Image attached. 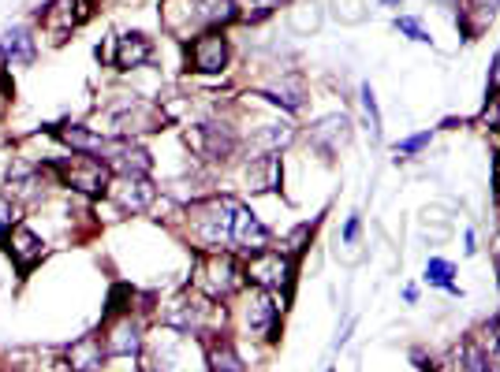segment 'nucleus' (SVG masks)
<instances>
[{
	"mask_svg": "<svg viewBox=\"0 0 500 372\" xmlns=\"http://www.w3.org/2000/svg\"><path fill=\"white\" fill-rule=\"evenodd\" d=\"M53 172L75 186V190H83V194H105L108 190V164L101 156H87V153H71L67 160L53 164Z\"/></svg>",
	"mask_w": 500,
	"mask_h": 372,
	"instance_id": "nucleus-1",
	"label": "nucleus"
},
{
	"mask_svg": "<svg viewBox=\"0 0 500 372\" xmlns=\"http://www.w3.org/2000/svg\"><path fill=\"white\" fill-rule=\"evenodd\" d=\"M232 220H236V205L224 197H209V201L195 205V235L209 250H217V246L232 238Z\"/></svg>",
	"mask_w": 500,
	"mask_h": 372,
	"instance_id": "nucleus-2",
	"label": "nucleus"
},
{
	"mask_svg": "<svg viewBox=\"0 0 500 372\" xmlns=\"http://www.w3.org/2000/svg\"><path fill=\"white\" fill-rule=\"evenodd\" d=\"M295 276V265H291V254L284 250H261V254H250L247 261V279L261 291H281L288 287Z\"/></svg>",
	"mask_w": 500,
	"mask_h": 372,
	"instance_id": "nucleus-3",
	"label": "nucleus"
},
{
	"mask_svg": "<svg viewBox=\"0 0 500 372\" xmlns=\"http://www.w3.org/2000/svg\"><path fill=\"white\" fill-rule=\"evenodd\" d=\"M213 317H217L213 298H199V295H183L165 309V324L176 327V332H187V336H199Z\"/></svg>",
	"mask_w": 500,
	"mask_h": 372,
	"instance_id": "nucleus-4",
	"label": "nucleus"
},
{
	"mask_svg": "<svg viewBox=\"0 0 500 372\" xmlns=\"http://www.w3.org/2000/svg\"><path fill=\"white\" fill-rule=\"evenodd\" d=\"M199 287L206 291V298H228L240 287V268L232 257H224V254H209L202 257L199 265Z\"/></svg>",
	"mask_w": 500,
	"mask_h": 372,
	"instance_id": "nucleus-5",
	"label": "nucleus"
},
{
	"mask_svg": "<svg viewBox=\"0 0 500 372\" xmlns=\"http://www.w3.org/2000/svg\"><path fill=\"white\" fill-rule=\"evenodd\" d=\"M105 194L112 197V205H117L120 213H146L153 197H158V190H153V183L146 176H117Z\"/></svg>",
	"mask_w": 500,
	"mask_h": 372,
	"instance_id": "nucleus-6",
	"label": "nucleus"
},
{
	"mask_svg": "<svg viewBox=\"0 0 500 372\" xmlns=\"http://www.w3.org/2000/svg\"><path fill=\"white\" fill-rule=\"evenodd\" d=\"M187 142L195 146L202 156H209V160H228L240 149L236 131L224 127V123H202V127H195V131L187 135Z\"/></svg>",
	"mask_w": 500,
	"mask_h": 372,
	"instance_id": "nucleus-7",
	"label": "nucleus"
},
{
	"mask_svg": "<svg viewBox=\"0 0 500 372\" xmlns=\"http://www.w3.org/2000/svg\"><path fill=\"white\" fill-rule=\"evenodd\" d=\"M187 56H190V67H195L199 75H217L228 64V41H224L220 30H206V34H199L195 41H190Z\"/></svg>",
	"mask_w": 500,
	"mask_h": 372,
	"instance_id": "nucleus-8",
	"label": "nucleus"
},
{
	"mask_svg": "<svg viewBox=\"0 0 500 372\" xmlns=\"http://www.w3.org/2000/svg\"><path fill=\"white\" fill-rule=\"evenodd\" d=\"M195 354H199V343L190 339L187 332H176V327H168L165 339L158 343V368H161V372H190V365H195Z\"/></svg>",
	"mask_w": 500,
	"mask_h": 372,
	"instance_id": "nucleus-9",
	"label": "nucleus"
},
{
	"mask_svg": "<svg viewBox=\"0 0 500 372\" xmlns=\"http://www.w3.org/2000/svg\"><path fill=\"white\" fill-rule=\"evenodd\" d=\"M277 317H281V306L273 302V291H261V287H254L250 298H247V309H243L247 327H250L254 336H273Z\"/></svg>",
	"mask_w": 500,
	"mask_h": 372,
	"instance_id": "nucleus-10",
	"label": "nucleus"
},
{
	"mask_svg": "<svg viewBox=\"0 0 500 372\" xmlns=\"http://www.w3.org/2000/svg\"><path fill=\"white\" fill-rule=\"evenodd\" d=\"M232 242L243 254H261L269 250V227L243 205H236V220H232Z\"/></svg>",
	"mask_w": 500,
	"mask_h": 372,
	"instance_id": "nucleus-11",
	"label": "nucleus"
},
{
	"mask_svg": "<svg viewBox=\"0 0 500 372\" xmlns=\"http://www.w3.org/2000/svg\"><path fill=\"white\" fill-rule=\"evenodd\" d=\"M161 23H165V30H168V34L187 37V34H190V26L206 23L202 0H165V8H161Z\"/></svg>",
	"mask_w": 500,
	"mask_h": 372,
	"instance_id": "nucleus-12",
	"label": "nucleus"
},
{
	"mask_svg": "<svg viewBox=\"0 0 500 372\" xmlns=\"http://www.w3.org/2000/svg\"><path fill=\"white\" fill-rule=\"evenodd\" d=\"M105 350L117 354V357H135L142 350V327H138V320L124 317V320L112 324L108 336H105Z\"/></svg>",
	"mask_w": 500,
	"mask_h": 372,
	"instance_id": "nucleus-13",
	"label": "nucleus"
},
{
	"mask_svg": "<svg viewBox=\"0 0 500 372\" xmlns=\"http://www.w3.org/2000/svg\"><path fill=\"white\" fill-rule=\"evenodd\" d=\"M243 179H247V190H250V194L277 190V186H281V156H277V153H265V156L250 160L247 172H243Z\"/></svg>",
	"mask_w": 500,
	"mask_h": 372,
	"instance_id": "nucleus-14",
	"label": "nucleus"
},
{
	"mask_svg": "<svg viewBox=\"0 0 500 372\" xmlns=\"http://www.w3.org/2000/svg\"><path fill=\"white\" fill-rule=\"evenodd\" d=\"M149 56H153L149 37H142V34H120L117 37V53H112V67H117V71H131V67H142Z\"/></svg>",
	"mask_w": 500,
	"mask_h": 372,
	"instance_id": "nucleus-15",
	"label": "nucleus"
},
{
	"mask_svg": "<svg viewBox=\"0 0 500 372\" xmlns=\"http://www.w3.org/2000/svg\"><path fill=\"white\" fill-rule=\"evenodd\" d=\"M56 138L71 146V153H87V156H108V146H112V138H101L87 127H56Z\"/></svg>",
	"mask_w": 500,
	"mask_h": 372,
	"instance_id": "nucleus-16",
	"label": "nucleus"
},
{
	"mask_svg": "<svg viewBox=\"0 0 500 372\" xmlns=\"http://www.w3.org/2000/svg\"><path fill=\"white\" fill-rule=\"evenodd\" d=\"M8 250H12V257L19 261V268H30L34 261H42V254H46V242L37 238L30 227H12Z\"/></svg>",
	"mask_w": 500,
	"mask_h": 372,
	"instance_id": "nucleus-17",
	"label": "nucleus"
},
{
	"mask_svg": "<svg viewBox=\"0 0 500 372\" xmlns=\"http://www.w3.org/2000/svg\"><path fill=\"white\" fill-rule=\"evenodd\" d=\"M311 138L325 149H336L340 142H348L352 138V119L348 116H325L321 123H314L311 127Z\"/></svg>",
	"mask_w": 500,
	"mask_h": 372,
	"instance_id": "nucleus-18",
	"label": "nucleus"
},
{
	"mask_svg": "<svg viewBox=\"0 0 500 372\" xmlns=\"http://www.w3.org/2000/svg\"><path fill=\"white\" fill-rule=\"evenodd\" d=\"M117 131L128 138L135 131H161V116L153 112L149 105H131L124 116H117Z\"/></svg>",
	"mask_w": 500,
	"mask_h": 372,
	"instance_id": "nucleus-19",
	"label": "nucleus"
},
{
	"mask_svg": "<svg viewBox=\"0 0 500 372\" xmlns=\"http://www.w3.org/2000/svg\"><path fill=\"white\" fill-rule=\"evenodd\" d=\"M101 357H105V347H101V339H94V336L79 339V343L67 350L71 372H97V368H101Z\"/></svg>",
	"mask_w": 500,
	"mask_h": 372,
	"instance_id": "nucleus-20",
	"label": "nucleus"
},
{
	"mask_svg": "<svg viewBox=\"0 0 500 372\" xmlns=\"http://www.w3.org/2000/svg\"><path fill=\"white\" fill-rule=\"evenodd\" d=\"M206 365H209V372H240V368H243L236 347L228 343V339H213V343L206 347Z\"/></svg>",
	"mask_w": 500,
	"mask_h": 372,
	"instance_id": "nucleus-21",
	"label": "nucleus"
},
{
	"mask_svg": "<svg viewBox=\"0 0 500 372\" xmlns=\"http://www.w3.org/2000/svg\"><path fill=\"white\" fill-rule=\"evenodd\" d=\"M0 45H5V56L8 60H19V64H30L34 60V37L26 26H12L5 37H0Z\"/></svg>",
	"mask_w": 500,
	"mask_h": 372,
	"instance_id": "nucleus-22",
	"label": "nucleus"
},
{
	"mask_svg": "<svg viewBox=\"0 0 500 372\" xmlns=\"http://www.w3.org/2000/svg\"><path fill=\"white\" fill-rule=\"evenodd\" d=\"M75 0H53V5L46 8V26L53 34V41H64V34L75 26Z\"/></svg>",
	"mask_w": 500,
	"mask_h": 372,
	"instance_id": "nucleus-23",
	"label": "nucleus"
},
{
	"mask_svg": "<svg viewBox=\"0 0 500 372\" xmlns=\"http://www.w3.org/2000/svg\"><path fill=\"white\" fill-rule=\"evenodd\" d=\"M288 142H291V127H288V123H261V131H254V146L265 149V153H277Z\"/></svg>",
	"mask_w": 500,
	"mask_h": 372,
	"instance_id": "nucleus-24",
	"label": "nucleus"
},
{
	"mask_svg": "<svg viewBox=\"0 0 500 372\" xmlns=\"http://www.w3.org/2000/svg\"><path fill=\"white\" fill-rule=\"evenodd\" d=\"M452 272H455V268H452L448 261H441V257H434V261L426 265V279H430V283H437V287H444V291L459 295V287L452 283Z\"/></svg>",
	"mask_w": 500,
	"mask_h": 372,
	"instance_id": "nucleus-25",
	"label": "nucleus"
},
{
	"mask_svg": "<svg viewBox=\"0 0 500 372\" xmlns=\"http://www.w3.org/2000/svg\"><path fill=\"white\" fill-rule=\"evenodd\" d=\"M273 8H281V0H243V8H240V19L261 23L265 15H273Z\"/></svg>",
	"mask_w": 500,
	"mask_h": 372,
	"instance_id": "nucleus-26",
	"label": "nucleus"
},
{
	"mask_svg": "<svg viewBox=\"0 0 500 372\" xmlns=\"http://www.w3.org/2000/svg\"><path fill=\"white\" fill-rule=\"evenodd\" d=\"M321 23V15L314 12V5H295L291 8V26L299 30V34H306V30H314Z\"/></svg>",
	"mask_w": 500,
	"mask_h": 372,
	"instance_id": "nucleus-27",
	"label": "nucleus"
},
{
	"mask_svg": "<svg viewBox=\"0 0 500 372\" xmlns=\"http://www.w3.org/2000/svg\"><path fill=\"white\" fill-rule=\"evenodd\" d=\"M332 5H336V15H340L343 23H362V19H366L362 0H332Z\"/></svg>",
	"mask_w": 500,
	"mask_h": 372,
	"instance_id": "nucleus-28",
	"label": "nucleus"
},
{
	"mask_svg": "<svg viewBox=\"0 0 500 372\" xmlns=\"http://www.w3.org/2000/svg\"><path fill=\"white\" fill-rule=\"evenodd\" d=\"M362 108H366V116H370V131H373V138H381V112H377V101H373V86H370V82L362 86Z\"/></svg>",
	"mask_w": 500,
	"mask_h": 372,
	"instance_id": "nucleus-29",
	"label": "nucleus"
},
{
	"mask_svg": "<svg viewBox=\"0 0 500 372\" xmlns=\"http://www.w3.org/2000/svg\"><path fill=\"white\" fill-rule=\"evenodd\" d=\"M430 138H434V131H422V135H411V138H403L400 146H396V153L400 156H414V153H422L430 146Z\"/></svg>",
	"mask_w": 500,
	"mask_h": 372,
	"instance_id": "nucleus-30",
	"label": "nucleus"
},
{
	"mask_svg": "<svg viewBox=\"0 0 500 372\" xmlns=\"http://www.w3.org/2000/svg\"><path fill=\"white\" fill-rule=\"evenodd\" d=\"M396 30H400V34H407L411 41H430V34L422 30V23H418V19H411V15H400V19H396Z\"/></svg>",
	"mask_w": 500,
	"mask_h": 372,
	"instance_id": "nucleus-31",
	"label": "nucleus"
},
{
	"mask_svg": "<svg viewBox=\"0 0 500 372\" xmlns=\"http://www.w3.org/2000/svg\"><path fill=\"white\" fill-rule=\"evenodd\" d=\"M12 224H15V205H12V197L0 194V231L12 227Z\"/></svg>",
	"mask_w": 500,
	"mask_h": 372,
	"instance_id": "nucleus-32",
	"label": "nucleus"
},
{
	"mask_svg": "<svg viewBox=\"0 0 500 372\" xmlns=\"http://www.w3.org/2000/svg\"><path fill=\"white\" fill-rule=\"evenodd\" d=\"M485 123H489V127H496V131H500V97H493V105L485 108Z\"/></svg>",
	"mask_w": 500,
	"mask_h": 372,
	"instance_id": "nucleus-33",
	"label": "nucleus"
},
{
	"mask_svg": "<svg viewBox=\"0 0 500 372\" xmlns=\"http://www.w3.org/2000/svg\"><path fill=\"white\" fill-rule=\"evenodd\" d=\"M355 235H359V216H352L343 224V242H355Z\"/></svg>",
	"mask_w": 500,
	"mask_h": 372,
	"instance_id": "nucleus-34",
	"label": "nucleus"
},
{
	"mask_svg": "<svg viewBox=\"0 0 500 372\" xmlns=\"http://www.w3.org/2000/svg\"><path fill=\"white\" fill-rule=\"evenodd\" d=\"M489 78H493V86H500V53H496V60H493V75H489Z\"/></svg>",
	"mask_w": 500,
	"mask_h": 372,
	"instance_id": "nucleus-35",
	"label": "nucleus"
},
{
	"mask_svg": "<svg viewBox=\"0 0 500 372\" xmlns=\"http://www.w3.org/2000/svg\"><path fill=\"white\" fill-rule=\"evenodd\" d=\"M5 67H8V56H5V45H0V75H5Z\"/></svg>",
	"mask_w": 500,
	"mask_h": 372,
	"instance_id": "nucleus-36",
	"label": "nucleus"
},
{
	"mask_svg": "<svg viewBox=\"0 0 500 372\" xmlns=\"http://www.w3.org/2000/svg\"><path fill=\"white\" fill-rule=\"evenodd\" d=\"M381 5H384V8H396V5H400V0H381Z\"/></svg>",
	"mask_w": 500,
	"mask_h": 372,
	"instance_id": "nucleus-37",
	"label": "nucleus"
},
{
	"mask_svg": "<svg viewBox=\"0 0 500 372\" xmlns=\"http://www.w3.org/2000/svg\"><path fill=\"white\" fill-rule=\"evenodd\" d=\"M496 272H500V254H496Z\"/></svg>",
	"mask_w": 500,
	"mask_h": 372,
	"instance_id": "nucleus-38",
	"label": "nucleus"
}]
</instances>
